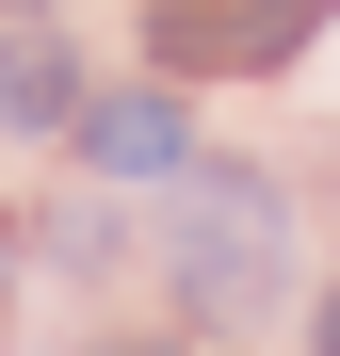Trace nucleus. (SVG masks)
Listing matches in <instances>:
<instances>
[{
  "label": "nucleus",
  "instance_id": "obj_6",
  "mask_svg": "<svg viewBox=\"0 0 340 356\" xmlns=\"http://www.w3.org/2000/svg\"><path fill=\"white\" fill-rule=\"evenodd\" d=\"M0 291H17V243H0Z\"/></svg>",
  "mask_w": 340,
  "mask_h": 356
},
{
  "label": "nucleus",
  "instance_id": "obj_3",
  "mask_svg": "<svg viewBox=\"0 0 340 356\" xmlns=\"http://www.w3.org/2000/svg\"><path fill=\"white\" fill-rule=\"evenodd\" d=\"M81 146H97V178H179V97H162V81H130V97H97L81 113Z\"/></svg>",
  "mask_w": 340,
  "mask_h": 356
},
{
  "label": "nucleus",
  "instance_id": "obj_1",
  "mask_svg": "<svg viewBox=\"0 0 340 356\" xmlns=\"http://www.w3.org/2000/svg\"><path fill=\"white\" fill-rule=\"evenodd\" d=\"M275 243H292V211H275V178H195V211H179V291L243 324L259 291H275Z\"/></svg>",
  "mask_w": 340,
  "mask_h": 356
},
{
  "label": "nucleus",
  "instance_id": "obj_2",
  "mask_svg": "<svg viewBox=\"0 0 340 356\" xmlns=\"http://www.w3.org/2000/svg\"><path fill=\"white\" fill-rule=\"evenodd\" d=\"M308 33H324V0H162V65H227V81L292 65Z\"/></svg>",
  "mask_w": 340,
  "mask_h": 356
},
{
  "label": "nucleus",
  "instance_id": "obj_7",
  "mask_svg": "<svg viewBox=\"0 0 340 356\" xmlns=\"http://www.w3.org/2000/svg\"><path fill=\"white\" fill-rule=\"evenodd\" d=\"M113 356H162V340H113Z\"/></svg>",
  "mask_w": 340,
  "mask_h": 356
},
{
  "label": "nucleus",
  "instance_id": "obj_5",
  "mask_svg": "<svg viewBox=\"0 0 340 356\" xmlns=\"http://www.w3.org/2000/svg\"><path fill=\"white\" fill-rule=\"evenodd\" d=\"M324 356H340V291H324Z\"/></svg>",
  "mask_w": 340,
  "mask_h": 356
},
{
  "label": "nucleus",
  "instance_id": "obj_4",
  "mask_svg": "<svg viewBox=\"0 0 340 356\" xmlns=\"http://www.w3.org/2000/svg\"><path fill=\"white\" fill-rule=\"evenodd\" d=\"M0 130H81V65H65L49 33L0 49Z\"/></svg>",
  "mask_w": 340,
  "mask_h": 356
}]
</instances>
